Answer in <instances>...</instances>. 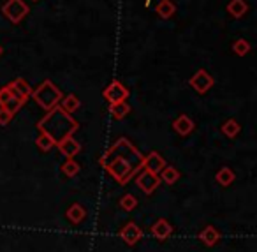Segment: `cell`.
<instances>
[{
	"label": "cell",
	"mask_w": 257,
	"mask_h": 252,
	"mask_svg": "<svg viewBox=\"0 0 257 252\" xmlns=\"http://www.w3.org/2000/svg\"><path fill=\"white\" fill-rule=\"evenodd\" d=\"M164 166H166V159L159 152H150L143 160L145 170H148L150 173H155V175L161 173V171L164 170Z\"/></svg>",
	"instance_id": "11"
},
{
	"label": "cell",
	"mask_w": 257,
	"mask_h": 252,
	"mask_svg": "<svg viewBox=\"0 0 257 252\" xmlns=\"http://www.w3.org/2000/svg\"><path fill=\"white\" fill-rule=\"evenodd\" d=\"M62 171H64L65 177H76L79 173V164L74 159H67L62 164Z\"/></svg>",
	"instance_id": "26"
},
{
	"label": "cell",
	"mask_w": 257,
	"mask_h": 252,
	"mask_svg": "<svg viewBox=\"0 0 257 252\" xmlns=\"http://www.w3.org/2000/svg\"><path fill=\"white\" fill-rule=\"evenodd\" d=\"M13 117H15V115L9 113L6 108H0V125H2V127H6V125L13 120Z\"/></svg>",
	"instance_id": "28"
},
{
	"label": "cell",
	"mask_w": 257,
	"mask_h": 252,
	"mask_svg": "<svg viewBox=\"0 0 257 252\" xmlns=\"http://www.w3.org/2000/svg\"><path fill=\"white\" fill-rule=\"evenodd\" d=\"M55 146H58V150H60L62 155H65L67 159H74V155H78L79 152H81V143L76 141L72 136H69V138L62 139V141H58Z\"/></svg>",
	"instance_id": "10"
},
{
	"label": "cell",
	"mask_w": 257,
	"mask_h": 252,
	"mask_svg": "<svg viewBox=\"0 0 257 252\" xmlns=\"http://www.w3.org/2000/svg\"><path fill=\"white\" fill-rule=\"evenodd\" d=\"M13 94H11V89H9L8 85L4 87V89H0V106H4V103L8 99H11Z\"/></svg>",
	"instance_id": "29"
},
{
	"label": "cell",
	"mask_w": 257,
	"mask_h": 252,
	"mask_svg": "<svg viewBox=\"0 0 257 252\" xmlns=\"http://www.w3.org/2000/svg\"><path fill=\"white\" fill-rule=\"evenodd\" d=\"M2 15L11 23L18 25V23H22L23 18L29 15V6H27L23 0H8V2L2 6Z\"/></svg>",
	"instance_id": "4"
},
{
	"label": "cell",
	"mask_w": 257,
	"mask_h": 252,
	"mask_svg": "<svg viewBox=\"0 0 257 252\" xmlns=\"http://www.w3.org/2000/svg\"><path fill=\"white\" fill-rule=\"evenodd\" d=\"M199 240L203 241L204 245H208V247H213V245H217L218 240H220V233H218V229L215 226H206L199 233Z\"/></svg>",
	"instance_id": "14"
},
{
	"label": "cell",
	"mask_w": 257,
	"mask_h": 252,
	"mask_svg": "<svg viewBox=\"0 0 257 252\" xmlns=\"http://www.w3.org/2000/svg\"><path fill=\"white\" fill-rule=\"evenodd\" d=\"M147 4H150V0H148V2H147Z\"/></svg>",
	"instance_id": "31"
},
{
	"label": "cell",
	"mask_w": 257,
	"mask_h": 252,
	"mask_svg": "<svg viewBox=\"0 0 257 252\" xmlns=\"http://www.w3.org/2000/svg\"><path fill=\"white\" fill-rule=\"evenodd\" d=\"M37 129H39V132L50 136L55 143H58L74 134L79 129V124L74 120V117L65 113L60 106H55L37 122Z\"/></svg>",
	"instance_id": "2"
},
{
	"label": "cell",
	"mask_w": 257,
	"mask_h": 252,
	"mask_svg": "<svg viewBox=\"0 0 257 252\" xmlns=\"http://www.w3.org/2000/svg\"><path fill=\"white\" fill-rule=\"evenodd\" d=\"M36 145L39 146V148L43 150V152H50V150L53 148V146L57 145V143H55L53 139H51L48 134H44V132H41V134L37 136V139H36Z\"/></svg>",
	"instance_id": "23"
},
{
	"label": "cell",
	"mask_w": 257,
	"mask_h": 252,
	"mask_svg": "<svg viewBox=\"0 0 257 252\" xmlns=\"http://www.w3.org/2000/svg\"><path fill=\"white\" fill-rule=\"evenodd\" d=\"M2 51H4V48H2V46H0V55H2Z\"/></svg>",
	"instance_id": "30"
},
{
	"label": "cell",
	"mask_w": 257,
	"mask_h": 252,
	"mask_svg": "<svg viewBox=\"0 0 257 252\" xmlns=\"http://www.w3.org/2000/svg\"><path fill=\"white\" fill-rule=\"evenodd\" d=\"M194 127H196V125H194L192 118L187 117V115H180V117L173 122V129H175L180 136H189L190 132L194 131Z\"/></svg>",
	"instance_id": "12"
},
{
	"label": "cell",
	"mask_w": 257,
	"mask_h": 252,
	"mask_svg": "<svg viewBox=\"0 0 257 252\" xmlns=\"http://www.w3.org/2000/svg\"><path fill=\"white\" fill-rule=\"evenodd\" d=\"M120 206H121V210H125V212H133V210L138 206V198L133 194H123L120 198Z\"/></svg>",
	"instance_id": "24"
},
{
	"label": "cell",
	"mask_w": 257,
	"mask_h": 252,
	"mask_svg": "<svg viewBox=\"0 0 257 252\" xmlns=\"http://www.w3.org/2000/svg\"><path fill=\"white\" fill-rule=\"evenodd\" d=\"M145 155L127 138L116 139L113 146L99 159V164L118 182L127 185L131 178L143 170Z\"/></svg>",
	"instance_id": "1"
},
{
	"label": "cell",
	"mask_w": 257,
	"mask_h": 252,
	"mask_svg": "<svg viewBox=\"0 0 257 252\" xmlns=\"http://www.w3.org/2000/svg\"><path fill=\"white\" fill-rule=\"evenodd\" d=\"M248 11V6H246L245 0H231L227 4V13L232 18H243Z\"/></svg>",
	"instance_id": "15"
},
{
	"label": "cell",
	"mask_w": 257,
	"mask_h": 252,
	"mask_svg": "<svg viewBox=\"0 0 257 252\" xmlns=\"http://www.w3.org/2000/svg\"><path fill=\"white\" fill-rule=\"evenodd\" d=\"M9 89H11V94L15 97H18V99H22L23 103H27V101L32 97V87L27 83V79L23 78H16L13 79L11 83H9Z\"/></svg>",
	"instance_id": "8"
},
{
	"label": "cell",
	"mask_w": 257,
	"mask_h": 252,
	"mask_svg": "<svg viewBox=\"0 0 257 252\" xmlns=\"http://www.w3.org/2000/svg\"><path fill=\"white\" fill-rule=\"evenodd\" d=\"M23 104H25V103H23L22 99H18V97H15V96H13L11 99H8V101H6V103H4V106H0V108H6V110H8L9 113H13V115H15V113H18V111L22 110V106H23Z\"/></svg>",
	"instance_id": "27"
},
{
	"label": "cell",
	"mask_w": 257,
	"mask_h": 252,
	"mask_svg": "<svg viewBox=\"0 0 257 252\" xmlns=\"http://www.w3.org/2000/svg\"><path fill=\"white\" fill-rule=\"evenodd\" d=\"M222 134L227 136V138H234V136L239 134V124L236 120H232V118H229V120H225L224 124H222Z\"/></svg>",
	"instance_id": "22"
},
{
	"label": "cell",
	"mask_w": 257,
	"mask_h": 252,
	"mask_svg": "<svg viewBox=\"0 0 257 252\" xmlns=\"http://www.w3.org/2000/svg\"><path fill=\"white\" fill-rule=\"evenodd\" d=\"M109 113L114 120H121V118H125L131 113V106H128L125 101H121V103H113V104H109Z\"/></svg>",
	"instance_id": "20"
},
{
	"label": "cell",
	"mask_w": 257,
	"mask_h": 252,
	"mask_svg": "<svg viewBox=\"0 0 257 252\" xmlns=\"http://www.w3.org/2000/svg\"><path fill=\"white\" fill-rule=\"evenodd\" d=\"M86 217V210L83 208L79 203H74V205H71L69 206V210H67V219L71 220L72 224H79L83 219Z\"/></svg>",
	"instance_id": "21"
},
{
	"label": "cell",
	"mask_w": 257,
	"mask_h": 252,
	"mask_svg": "<svg viewBox=\"0 0 257 252\" xmlns=\"http://www.w3.org/2000/svg\"><path fill=\"white\" fill-rule=\"evenodd\" d=\"M155 13H157L162 20L171 18V16L176 13L175 2H173V0H161V2L157 4V8H155Z\"/></svg>",
	"instance_id": "16"
},
{
	"label": "cell",
	"mask_w": 257,
	"mask_h": 252,
	"mask_svg": "<svg viewBox=\"0 0 257 252\" xmlns=\"http://www.w3.org/2000/svg\"><path fill=\"white\" fill-rule=\"evenodd\" d=\"M79 106H81V101H79L78 96H74V94H69V96L62 97V104L60 108L65 111V113H76V111L79 110Z\"/></svg>",
	"instance_id": "17"
},
{
	"label": "cell",
	"mask_w": 257,
	"mask_h": 252,
	"mask_svg": "<svg viewBox=\"0 0 257 252\" xmlns=\"http://www.w3.org/2000/svg\"><path fill=\"white\" fill-rule=\"evenodd\" d=\"M161 180L164 182V184H168V185H173V184H176V182L180 180V177H182V175H180V171L176 170L175 166H168V164H166L164 166V170L161 171Z\"/></svg>",
	"instance_id": "19"
},
{
	"label": "cell",
	"mask_w": 257,
	"mask_h": 252,
	"mask_svg": "<svg viewBox=\"0 0 257 252\" xmlns=\"http://www.w3.org/2000/svg\"><path fill=\"white\" fill-rule=\"evenodd\" d=\"M32 97L36 99V103L39 104L43 110L50 111V110H53L55 106H58V103L62 101L64 94H62V90L58 89L51 79H46V81H43L34 90Z\"/></svg>",
	"instance_id": "3"
},
{
	"label": "cell",
	"mask_w": 257,
	"mask_h": 252,
	"mask_svg": "<svg viewBox=\"0 0 257 252\" xmlns=\"http://www.w3.org/2000/svg\"><path fill=\"white\" fill-rule=\"evenodd\" d=\"M152 234H154L157 240H166L173 234V226L166 219H159L157 222L152 226Z\"/></svg>",
	"instance_id": "13"
},
{
	"label": "cell",
	"mask_w": 257,
	"mask_h": 252,
	"mask_svg": "<svg viewBox=\"0 0 257 252\" xmlns=\"http://www.w3.org/2000/svg\"><path fill=\"white\" fill-rule=\"evenodd\" d=\"M234 178H236L234 171H232L231 167H227V166L220 167V170L217 171V175H215V180H217L222 187H229V185L234 182Z\"/></svg>",
	"instance_id": "18"
},
{
	"label": "cell",
	"mask_w": 257,
	"mask_h": 252,
	"mask_svg": "<svg viewBox=\"0 0 257 252\" xmlns=\"http://www.w3.org/2000/svg\"><path fill=\"white\" fill-rule=\"evenodd\" d=\"M159 184H161V178H159V175L150 173L148 170H143L136 178V185L145 192V194H152V192L159 187Z\"/></svg>",
	"instance_id": "7"
},
{
	"label": "cell",
	"mask_w": 257,
	"mask_h": 252,
	"mask_svg": "<svg viewBox=\"0 0 257 252\" xmlns=\"http://www.w3.org/2000/svg\"><path fill=\"white\" fill-rule=\"evenodd\" d=\"M141 236H143V231H141L134 222L125 224V226L120 229V238L127 245H131V247H133V245H136L138 241L141 240Z\"/></svg>",
	"instance_id": "9"
},
{
	"label": "cell",
	"mask_w": 257,
	"mask_h": 252,
	"mask_svg": "<svg viewBox=\"0 0 257 252\" xmlns=\"http://www.w3.org/2000/svg\"><path fill=\"white\" fill-rule=\"evenodd\" d=\"M102 96H104V99H106L109 104L121 103V101H125L128 97V90H127V87H125L123 83L113 81V83H109L106 89H104Z\"/></svg>",
	"instance_id": "5"
},
{
	"label": "cell",
	"mask_w": 257,
	"mask_h": 252,
	"mask_svg": "<svg viewBox=\"0 0 257 252\" xmlns=\"http://www.w3.org/2000/svg\"><path fill=\"white\" fill-rule=\"evenodd\" d=\"M250 50H252V46H250V43L246 39H238L232 44V51H234L238 57H245Z\"/></svg>",
	"instance_id": "25"
},
{
	"label": "cell",
	"mask_w": 257,
	"mask_h": 252,
	"mask_svg": "<svg viewBox=\"0 0 257 252\" xmlns=\"http://www.w3.org/2000/svg\"><path fill=\"white\" fill-rule=\"evenodd\" d=\"M213 83H215V79L211 78V76L208 74V71H204V69H199V71L189 79V85L192 87L197 94H206L208 90L213 87Z\"/></svg>",
	"instance_id": "6"
},
{
	"label": "cell",
	"mask_w": 257,
	"mask_h": 252,
	"mask_svg": "<svg viewBox=\"0 0 257 252\" xmlns=\"http://www.w3.org/2000/svg\"><path fill=\"white\" fill-rule=\"evenodd\" d=\"M32 2H37V0H32Z\"/></svg>",
	"instance_id": "32"
}]
</instances>
